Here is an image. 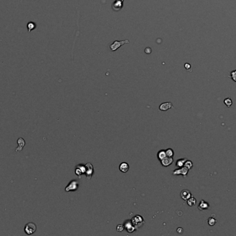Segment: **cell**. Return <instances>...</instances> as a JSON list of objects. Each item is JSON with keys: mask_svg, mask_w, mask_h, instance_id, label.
<instances>
[{"mask_svg": "<svg viewBox=\"0 0 236 236\" xmlns=\"http://www.w3.org/2000/svg\"><path fill=\"white\" fill-rule=\"evenodd\" d=\"M26 27L27 29H28V32H29V33H30L32 30H35V29H36L37 24H36L35 22H29L27 24Z\"/></svg>", "mask_w": 236, "mask_h": 236, "instance_id": "cell-13", "label": "cell"}, {"mask_svg": "<svg viewBox=\"0 0 236 236\" xmlns=\"http://www.w3.org/2000/svg\"><path fill=\"white\" fill-rule=\"evenodd\" d=\"M177 231H178V233H183V228H178V229H177Z\"/></svg>", "mask_w": 236, "mask_h": 236, "instance_id": "cell-24", "label": "cell"}, {"mask_svg": "<svg viewBox=\"0 0 236 236\" xmlns=\"http://www.w3.org/2000/svg\"><path fill=\"white\" fill-rule=\"evenodd\" d=\"M180 195H181L182 199L184 200H189V198L192 196L191 192H190L189 190H183L182 191Z\"/></svg>", "mask_w": 236, "mask_h": 236, "instance_id": "cell-10", "label": "cell"}, {"mask_svg": "<svg viewBox=\"0 0 236 236\" xmlns=\"http://www.w3.org/2000/svg\"><path fill=\"white\" fill-rule=\"evenodd\" d=\"M17 143H18V147L17 148L15 149V152H21L23 150V148L24 147L25 144H26V142H25V140L23 138L20 137L19 139H17Z\"/></svg>", "mask_w": 236, "mask_h": 236, "instance_id": "cell-8", "label": "cell"}, {"mask_svg": "<svg viewBox=\"0 0 236 236\" xmlns=\"http://www.w3.org/2000/svg\"><path fill=\"white\" fill-rule=\"evenodd\" d=\"M86 166V171H85V175L86 179L88 180H90L91 179L92 177H93V174H94V170H93V166L92 165V164L91 163H87L85 165Z\"/></svg>", "mask_w": 236, "mask_h": 236, "instance_id": "cell-3", "label": "cell"}, {"mask_svg": "<svg viewBox=\"0 0 236 236\" xmlns=\"http://www.w3.org/2000/svg\"><path fill=\"white\" fill-rule=\"evenodd\" d=\"M186 158H183V159H180L178 160L177 162H176V166L178 167H183L184 166V163L186 162Z\"/></svg>", "mask_w": 236, "mask_h": 236, "instance_id": "cell-14", "label": "cell"}, {"mask_svg": "<svg viewBox=\"0 0 236 236\" xmlns=\"http://www.w3.org/2000/svg\"><path fill=\"white\" fill-rule=\"evenodd\" d=\"M229 77L230 78H231L234 82H236V69L235 70L232 71H230V75L229 76Z\"/></svg>", "mask_w": 236, "mask_h": 236, "instance_id": "cell-19", "label": "cell"}, {"mask_svg": "<svg viewBox=\"0 0 236 236\" xmlns=\"http://www.w3.org/2000/svg\"><path fill=\"white\" fill-rule=\"evenodd\" d=\"M166 156V154L165 150H160L159 151L158 153H157V158L160 161L162 160L163 159H164Z\"/></svg>", "mask_w": 236, "mask_h": 236, "instance_id": "cell-16", "label": "cell"}, {"mask_svg": "<svg viewBox=\"0 0 236 236\" xmlns=\"http://www.w3.org/2000/svg\"><path fill=\"white\" fill-rule=\"evenodd\" d=\"M129 40H122V41H117L115 40L114 41L113 43H112L111 45H110V49L112 51H115L116 50H117L118 49L121 47L122 46L126 44H129Z\"/></svg>", "mask_w": 236, "mask_h": 236, "instance_id": "cell-1", "label": "cell"}, {"mask_svg": "<svg viewBox=\"0 0 236 236\" xmlns=\"http://www.w3.org/2000/svg\"><path fill=\"white\" fill-rule=\"evenodd\" d=\"M119 168L122 172H127L129 170V165L127 162H123L119 165Z\"/></svg>", "mask_w": 236, "mask_h": 236, "instance_id": "cell-12", "label": "cell"}, {"mask_svg": "<svg viewBox=\"0 0 236 236\" xmlns=\"http://www.w3.org/2000/svg\"><path fill=\"white\" fill-rule=\"evenodd\" d=\"M210 208V205L208 202H205L204 200H202L200 202V204L198 206V209L200 211H203V210H208Z\"/></svg>", "mask_w": 236, "mask_h": 236, "instance_id": "cell-9", "label": "cell"}, {"mask_svg": "<svg viewBox=\"0 0 236 236\" xmlns=\"http://www.w3.org/2000/svg\"><path fill=\"white\" fill-rule=\"evenodd\" d=\"M117 230H118V231H119V232H121V231H122V230H123V229H124V227H123L122 225L119 224V225H118V226H117Z\"/></svg>", "mask_w": 236, "mask_h": 236, "instance_id": "cell-22", "label": "cell"}, {"mask_svg": "<svg viewBox=\"0 0 236 236\" xmlns=\"http://www.w3.org/2000/svg\"><path fill=\"white\" fill-rule=\"evenodd\" d=\"M85 171H86V166L83 164H80L76 166L75 172V174L77 175V176H78L79 178L81 179V175H84V174H85Z\"/></svg>", "mask_w": 236, "mask_h": 236, "instance_id": "cell-5", "label": "cell"}, {"mask_svg": "<svg viewBox=\"0 0 236 236\" xmlns=\"http://www.w3.org/2000/svg\"><path fill=\"white\" fill-rule=\"evenodd\" d=\"M145 53H148V54H150L151 53V49L149 47H147L145 49Z\"/></svg>", "mask_w": 236, "mask_h": 236, "instance_id": "cell-23", "label": "cell"}, {"mask_svg": "<svg viewBox=\"0 0 236 236\" xmlns=\"http://www.w3.org/2000/svg\"><path fill=\"white\" fill-rule=\"evenodd\" d=\"M216 223H217V220H216L215 218H213V217H209V218L208 219V225L211 226V227L214 226Z\"/></svg>", "mask_w": 236, "mask_h": 236, "instance_id": "cell-17", "label": "cell"}, {"mask_svg": "<svg viewBox=\"0 0 236 236\" xmlns=\"http://www.w3.org/2000/svg\"><path fill=\"white\" fill-rule=\"evenodd\" d=\"M161 164L163 166H165V167H167V166H169L170 165H171L173 162V157H169V156H166L164 159H163L162 160L160 161Z\"/></svg>", "mask_w": 236, "mask_h": 236, "instance_id": "cell-7", "label": "cell"}, {"mask_svg": "<svg viewBox=\"0 0 236 236\" xmlns=\"http://www.w3.org/2000/svg\"><path fill=\"white\" fill-rule=\"evenodd\" d=\"M166 152V156H169V157H173L174 155V152L173 150L171 148H168L167 150H165Z\"/></svg>", "mask_w": 236, "mask_h": 236, "instance_id": "cell-21", "label": "cell"}, {"mask_svg": "<svg viewBox=\"0 0 236 236\" xmlns=\"http://www.w3.org/2000/svg\"><path fill=\"white\" fill-rule=\"evenodd\" d=\"M173 107V105L171 102H167V103H164L162 104H161L160 106V109L161 111H166L169 109L170 108H171Z\"/></svg>", "mask_w": 236, "mask_h": 236, "instance_id": "cell-11", "label": "cell"}, {"mask_svg": "<svg viewBox=\"0 0 236 236\" xmlns=\"http://www.w3.org/2000/svg\"><path fill=\"white\" fill-rule=\"evenodd\" d=\"M188 172H189V169L187 168L185 166H183L182 167H179L178 169H175L173 172V175H182L183 177H186L187 174H188Z\"/></svg>", "mask_w": 236, "mask_h": 236, "instance_id": "cell-6", "label": "cell"}, {"mask_svg": "<svg viewBox=\"0 0 236 236\" xmlns=\"http://www.w3.org/2000/svg\"><path fill=\"white\" fill-rule=\"evenodd\" d=\"M224 103L225 104V105L227 107H230L233 104V101L230 98H227L224 99Z\"/></svg>", "mask_w": 236, "mask_h": 236, "instance_id": "cell-18", "label": "cell"}, {"mask_svg": "<svg viewBox=\"0 0 236 236\" xmlns=\"http://www.w3.org/2000/svg\"><path fill=\"white\" fill-rule=\"evenodd\" d=\"M193 166V163H192V161H189V160H186L185 163H184V166H185V167H186L187 168H188V169L190 170V169H191V168H192Z\"/></svg>", "mask_w": 236, "mask_h": 236, "instance_id": "cell-20", "label": "cell"}, {"mask_svg": "<svg viewBox=\"0 0 236 236\" xmlns=\"http://www.w3.org/2000/svg\"><path fill=\"white\" fill-rule=\"evenodd\" d=\"M37 230V226L35 223L29 222L26 224L24 227V232L26 234L30 235L35 233Z\"/></svg>", "mask_w": 236, "mask_h": 236, "instance_id": "cell-2", "label": "cell"}, {"mask_svg": "<svg viewBox=\"0 0 236 236\" xmlns=\"http://www.w3.org/2000/svg\"><path fill=\"white\" fill-rule=\"evenodd\" d=\"M79 188V182L76 180H72L65 188L66 192H70V191H75Z\"/></svg>", "mask_w": 236, "mask_h": 236, "instance_id": "cell-4", "label": "cell"}, {"mask_svg": "<svg viewBox=\"0 0 236 236\" xmlns=\"http://www.w3.org/2000/svg\"><path fill=\"white\" fill-rule=\"evenodd\" d=\"M186 201L188 205L190 206H195L196 204V200H195V198L193 196H191V197L189 198V200H187Z\"/></svg>", "mask_w": 236, "mask_h": 236, "instance_id": "cell-15", "label": "cell"}, {"mask_svg": "<svg viewBox=\"0 0 236 236\" xmlns=\"http://www.w3.org/2000/svg\"><path fill=\"white\" fill-rule=\"evenodd\" d=\"M184 67H185V68L186 69H189L191 68V65L186 63V64H185V65H184Z\"/></svg>", "mask_w": 236, "mask_h": 236, "instance_id": "cell-25", "label": "cell"}]
</instances>
